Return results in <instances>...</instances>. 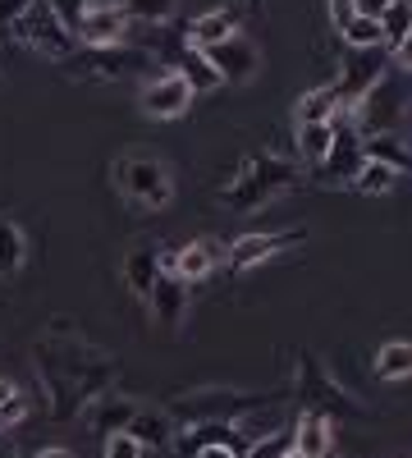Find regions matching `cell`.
<instances>
[{
  "label": "cell",
  "instance_id": "22",
  "mask_svg": "<svg viewBox=\"0 0 412 458\" xmlns=\"http://www.w3.org/2000/svg\"><path fill=\"white\" fill-rule=\"evenodd\" d=\"M362 151H366V161H381L394 174H412V147L399 133H371L362 138Z\"/></svg>",
  "mask_w": 412,
  "mask_h": 458
},
{
  "label": "cell",
  "instance_id": "31",
  "mask_svg": "<svg viewBox=\"0 0 412 458\" xmlns=\"http://www.w3.org/2000/svg\"><path fill=\"white\" fill-rule=\"evenodd\" d=\"M133 23H174V0H124Z\"/></svg>",
  "mask_w": 412,
  "mask_h": 458
},
{
  "label": "cell",
  "instance_id": "5",
  "mask_svg": "<svg viewBox=\"0 0 412 458\" xmlns=\"http://www.w3.org/2000/svg\"><path fill=\"white\" fill-rule=\"evenodd\" d=\"M110 179L124 193V202L138 211H161L174 198V174L156 151H124L115 170H110Z\"/></svg>",
  "mask_w": 412,
  "mask_h": 458
},
{
  "label": "cell",
  "instance_id": "14",
  "mask_svg": "<svg viewBox=\"0 0 412 458\" xmlns=\"http://www.w3.org/2000/svg\"><path fill=\"white\" fill-rule=\"evenodd\" d=\"M129 32H133V19L124 5H88V14L73 28L79 47H120L129 42Z\"/></svg>",
  "mask_w": 412,
  "mask_h": 458
},
{
  "label": "cell",
  "instance_id": "24",
  "mask_svg": "<svg viewBox=\"0 0 412 458\" xmlns=\"http://www.w3.org/2000/svg\"><path fill=\"white\" fill-rule=\"evenodd\" d=\"M174 73H183L193 92H215V88H220V73L211 69V60H206L198 47H183V51H179V60H174Z\"/></svg>",
  "mask_w": 412,
  "mask_h": 458
},
{
  "label": "cell",
  "instance_id": "26",
  "mask_svg": "<svg viewBox=\"0 0 412 458\" xmlns=\"http://www.w3.org/2000/svg\"><path fill=\"white\" fill-rule=\"evenodd\" d=\"M376 19H381V37H385V47L394 51L403 37L412 32V0H385V5L376 10Z\"/></svg>",
  "mask_w": 412,
  "mask_h": 458
},
{
  "label": "cell",
  "instance_id": "37",
  "mask_svg": "<svg viewBox=\"0 0 412 458\" xmlns=\"http://www.w3.org/2000/svg\"><path fill=\"white\" fill-rule=\"evenodd\" d=\"M23 5H28V0H0V42L10 37V28H14V19L23 14Z\"/></svg>",
  "mask_w": 412,
  "mask_h": 458
},
{
  "label": "cell",
  "instance_id": "7",
  "mask_svg": "<svg viewBox=\"0 0 412 458\" xmlns=\"http://www.w3.org/2000/svg\"><path fill=\"white\" fill-rule=\"evenodd\" d=\"M10 37H14V42H23L28 51L51 55L55 64H60V60H69L73 51H79V37H73V32L55 19V10L46 5V0H28L23 14H19V19H14V28H10Z\"/></svg>",
  "mask_w": 412,
  "mask_h": 458
},
{
  "label": "cell",
  "instance_id": "27",
  "mask_svg": "<svg viewBox=\"0 0 412 458\" xmlns=\"http://www.w3.org/2000/svg\"><path fill=\"white\" fill-rule=\"evenodd\" d=\"M330 133H334V120L330 124H298V161L316 170L330 151Z\"/></svg>",
  "mask_w": 412,
  "mask_h": 458
},
{
  "label": "cell",
  "instance_id": "46",
  "mask_svg": "<svg viewBox=\"0 0 412 458\" xmlns=\"http://www.w3.org/2000/svg\"><path fill=\"white\" fill-rule=\"evenodd\" d=\"M357 5H362V0H357Z\"/></svg>",
  "mask_w": 412,
  "mask_h": 458
},
{
  "label": "cell",
  "instance_id": "30",
  "mask_svg": "<svg viewBox=\"0 0 412 458\" xmlns=\"http://www.w3.org/2000/svg\"><path fill=\"white\" fill-rule=\"evenodd\" d=\"M394 183H399V174H394L390 165H381V161H366V165L357 170V179H353V188H357V193H366V198L390 193Z\"/></svg>",
  "mask_w": 412,
  "mask_h": 458
},
{
  "label": "cell",
  "instance_id": "43",
  "mask_svg": "<svg viewBox=\"0 0 412 458\" xmlns=\"http://www.w3.org/2000/svg\"><path fill=\"white\" fill-rule=\"evenodd\" d=\"M170 449H147V458H165Z\"/></svg>",
  "mask_w": 412,
  "mask_h": 458
},
{
  "label": "cell",
  "instance_id": "10",
  "mask_svg": "<svg viewBox=\"0 0 412 458\" xmlns=\"http://www.w3.org/2000/svg\"><path fill=\"white\" fill-rule=\"evenodd\" d=\"M362 165H366V151H362V133L353 129L349 110H340V114H334L330 151H325V161H321V165H316L312 174H316V179H325V183H353Z\"/></svg>",
  "mask_w": 412,
  "mask_h": 458
},
{
  "label": "cell",
  "instance_id": "29",
  "mask_svg": "<svg viewBox=\"0 0 412 458\" xmlns=\"http://www.w3.org/2000/svg\"><path fill=\"white\" fill-rule=\"evenodd\" d=\"M340 37H344V47H385V37H381V19H376V14H362V10L340 28Z\"/></svg>",
  "mask_w": 412,
  "mask_h": 458
},
{
  "label": "cell",
  "instance_id": "45",
  "mask_svg": "<svg viewBox=\"0 0 412 458\" xmlns=\"http://www.w3.org/2000/svg\"><path fill=\"white\" fill-rule=\"evenodd\" d=\"M284 458H307V454H298V449H289V454H284Z\"/></svg>",
  "mask_w": 412,
  "mask_h": 458
},
{
  "label": "cell",
  "instance_id": "34",
  "mask_svg": "<svg viewBox=\"0 0 412 458\" xmlns=\"http://www.w3.org/2000/svg\"><path fill=\"white\" fill-rule=\"evenodd\" d=\"M46 5L55 10V19L73 32V28H79V19L88 14V5H92V0H46Z\"/></svg>",
  "mask_w": 412,
  "mask_h": 458
},
{
  "label": "cell",
  "instance_id": "16",
  "mask_svg": "<svg viewBox=\"0 0 412 458\" xmlns=\"http://www.w3.org/2000/svg\"><path fill=\"white\" fill-rule=\"evenodd\" d=\"M215 261H220V248H211V239H198L189 248H174V252H161V266L170 276H179L183 284H193V280H206L215 271Z\"/></svg>",
  "mask_w": 412,
  "mask_h": 458
},
{
  "label": "cell",
  "instance_id": "17",
  "mask_svg": "<svg viewBox=\"0 0 412 458\" xmlns=\"http://www.w3.org/2000/svg\"><path fill=\"white\" fill-rule=\"evenodd\" d=\"M147 308H152V317H156L161 330H179L183 312H189V284L165 271V276L152 284V293H147Z\"/></svg>",
  "mask_w": 412,
  "mask_h": 458
},
{
  "label": "cell",
  "instance_id": "39",
  "mask_svg": "<svg viewBox=\"0 0 412 458\" xmlns=\"http://www.w3.org/2000/svg\"><path fill=\"white\" fill-rule=\"evenodd\" d=\"M193 458H239L234 449H220V445H211V449H198Z\"/></svg>",
  "mask_w": 412,
  "mask_h": 458
},
{
  "label": "cell",
  "instance_id": "11",
  "mask_svg": "<svg viewBox=\"0 0 412 458\" xmlns=\"http://www.w3.org/2000/svg\"><path fill=\"white\" fill-rule=\"evenodd\" d=\"M399 106H403V101H399V83L385 73V79L349 110V120H353V129H357L362 138H371V133H394V124H399Z\"/></svg>",
  "mask_w": 412,
  "mask_h": 458
},
{
  "label": "cell",
  "instance_id": "42",
  "mask_svg": "<svg viewBox=\"0 0 412 458\" xmlns=\"http://www.w3.org/2000/svg\"><path fill=\"white\" fill-rule=\"evenodd\" d=\"M248 10L252 14H266V0H248Z\"/></svg>",
  "mask_w": 412,
  "mask_h": 458
},
{
  "label": "cell",
  "instance_id": "13",
  "mask_svg": "<svg viewBox=\"0 0 412 458\" xmlns=\"http://www.w3.org/2000/svg\"><path fill=\"white\" fill-rule=\"evenodd\" d=\"M202 55L220 73V83H248V79H256V69H261V51H256L252 37H243V32L224 37V42H215V47H206Z\"/></svg>",
  "mask_w": 412,
  "mask_h": 458
},
{
  "label": "cell",
  "instance_id": "25",
  "mask_svg": "<svg viewBox=\"0 0 412 458\" xmlns=\"http://www.w3.org/2000/svg\"><path fill=\"white\" fill-rule=\"evenodd\" d=\"M381 380H412V339H385L376 353Z\"/></svg>",
  "mask_w": 412,
  "mask_h": 458
},
{
  "label": "cell",
  "instance_id": "8",
  "mask_svg": "<svg viewBox=\"0 0 412 458\" xmlns=\"http://www.w3.org/2000/svg\"><path fill=\"white\" fill-rule=\"evenodd\" d=\"M390 73V47H349L344 64H340V79H334V97H340V110H353L371 88Z\"/></svg>",
  "mask_w": 412,
  "mask_h": 458
},
{
  "label": "cell",
  "instance_id": "44",
  "mask_svg": "<svg viewBox=\"0 0 412 458\" xmlns=\"http://www.w3.org/2000/svg\"><path fill=\"white\" fill-rule=\"evenodd\" d=\"M0 458H14V449H5V440H0Z\"/></svg>",
  "mask_w": 412,
  "mask_h": 458
},
{
  "label": "cell",
  "instance_id": "12",
  "mask_svg": "<svg viewBox=\"0 0 412 458\" xmlns=\"http://www.w3.org/2000/svg\"><path fill=\"white\" fill-rule=\"evenodd\" d=\"M193 88H189V79L183 73H174V69H161L152 83L142 88V97H138V106H142V114L147 120H179L183 110L193 106Z\"/></svg>",
  "mask_w": 412,
  "mask_h": 458
},
{
  "label": "cell",
  "instance_id": "23",
  "mask_svg": "<svg viewBox=\"0 0 412 458\" xmlns=\"http://www.w3.org/2000/svg\"><path fill=\"white\" fill-rule=\"evenodd\" d=\"M334 114H340V97H334L330 83L303 92V97H298V106H293V120H298V124H330Z\"/></svg>",
  "mask_w": 412,
  "mask_h": 458
},
{
  "label": "cell",
  "instance_id": "19",
  "mask_svg": "<svg viewBox=\"0 0 412 458\" xmlns=\"http://www.w3.org/2000/svg\"><path fill=\"white\" fill-rule=\"evenodd\" d=\"M124 431H129L142 449H170V445H174V422H170L165 408H147V403H142Z\"/></svg>",
  "mask_w": 412,
  "mask_h": 458
},
{
  "label": "cell",
  "instance_id": "20",
  "mask_svg": "<svg viewBox=\"0 0 412 458\" xmlns=\"http://www.w3.org/2000/svg\"><path fill=\"white\" fill-rule=\"evenodd\" d=\"M161 276H165V266H161L156 248H129V257H124V284H129V293L147 298Z\"/></svg>",
  "mask_w": 412,
  "mask_h": 458
},
{
  "label": "cell",
  "instance_id": "28",
  "mask_svg": "<svg viewBox=\"0 0 412 458\" xmlns=\"http://www.w3.org/2000/svg\"><path fill=\"white\" fill-rule=\"evenodd\" d=\"M28 257V234L14 220H0V276H14Z\"/></svg>",
  "mask_w": 412,
  "mask_h": 458
},
{
  "label": "cell",
  "instance_id": "35",
  "mask_svg": "<svg viewBox=\"0 0 412 458\" xmlns=\"http://www.w3.org/2000/svg\"><path fill=\"white\" fill-rule=\"evenodd\" d=\"M23 417H28V399H23V394H10L5 403H0V431H5V427H19Z\"/></svg>",
  "mask_w": 412,
  "mask_h": 458
},
{
  "label": "cell",
  "instance_id": "36",
  "mask_svg": "<svg viewBox=\"0 0 412 458\" xmlns=\"http://www.w3.org/2000/svg\"><path fill=\"white\" fill-rule=\"evenodd\" d=\"M325 14H330L334 28H344V23L357 14V0H325Z\"/></svg>",
  "mask_w": 412,
  "mask_h": 458
},
{
  "label": "cell",
  "instance_id": "21",
  "mask_svg": "<svg viewBox=\"0 0 412 458\" xmlns=\"http://www.w3.org/2000/svg\"><path fill=\"white\" fill-rule=\"evenodd\" d=\"M142 403L138 399H124V394H101L97 403H92V431L105 440V436H115V431H124L129 422H133V412H138Z\"/></svg>",
  "mask_w": 412,
  "mask_h": 458
},
{
  "label": "cell",
  "instance_id": "47",
  "mask_svg": "<svg viewBox=\"0 0 412 458\" xmlns=\"http://www.w3.org/2000/svg\"><path fill=\"white\" fill-rule=\"evenodd\" d=\"M334 458H340V454H334Z\"/></svg>",
  "mask_w": 412,
  "mask_h": 458
},
{
  "label": "cell",
  "instance_id": "41",
  "mask_svg": "<svg viewBox=\"0 0 412 458\" xmlns=\"http://www.w3.org/2000/svg\"><path fill=\"white\" fill-rule=\"evenodd\" d=\"M10 394H19V386H14V380H5V376H0V403H5Z\"/></svg>",
  "mask_w": 412,
  "mask_h": 458
},
{
  "label": "cell",
  "instance_id": "3",
  "mask_svg": "<svg viewBox=\"0 0 412 458\" xmlns=\"http://www.w3.org/2000/svg\"><path fill=\"white\" fill-rule=\"evenodd\" d=\"M303 183V165L289 161V157H275V151H256L239 165V174L224 183L220 202L230 211H261L266 202H275L280 193H293V188Z\"/></svg>",
  "mask_w": 412,
  "mask_h": 458
},
{
  "label": "cell",
  "instance_id": "32",
  "mask_svg": "<svg viewBox=\"0 0 412 458\" xmlns=\"http://www.w3.org/2000/svg\"><path fill=\"white\" fill-rule=\"evenodd\" d=\"M289 449H293V422L289 427H275L271 436H261V440H252L248 458H284Z\"/></svg>",
  "mask_w": 412,
  "mask_h": 458
},
{
  "label": "cell",
  "instance_id": "18",
  "mask_svg": "<svg viewBox=\"0 0 412 458\" xmlns=\"http://www.w3.org/2000/svg\"><path fill=\"white\" fill-rule=\"evenodd\" d=\"M293 449L307 458H334V422L321 412H298L293 417Z\"/></svg>",
  "mask_w": 412,
  "mask_h": 458
},
{
  "label": "cell",
  "instance_id": "4",
  "mask_svg": "<svg viewBox=\"0 0 412 458\" xmlns=\"http://www.w3.org/2000/svg\"><path fill=\"white\" fill-rule=\"evenodd\" d=\"M293 403L303 412H321V417H376L357 394H349L340 380H334L316 353H298V371H293Z\"/></svg>",
  "mask_w": 412,
  "mask_h": 458
},
{
  "label": "cell",
  "instance_id": "38",
  "mask_svg": "<svg viewBox=\"0 0 412 458\" xmlns=\"http://www.w3.org/2000/svg\"><path fill=\"white\" fill-rule=\"evenodd\" d=\"M390 64H399L403 73H412V32H408L403 42H399V47L390 51Z\"/></svg>",
  "mask_w": 412,
  "mask_h": 458
},
{
  "label": "cell",
  "instance_id": "6",
  "mask_svg": "<svg viewBox=\"0 0 412 458\" xmlns=\"http://www.w3.org/2000/svg\"><path fill=\"white\" fill-rule=\"evenodd\" d=\"M147 64H152V55H147L142 47H79L69 60H60L64 73H73V79L83 83H115V79H129V73H142Z\"/></svg>",
  "mask_w": 412,
  "mask_h": 458
},
{
  "label": "cell",
  "instance_id": "15",
  "mask_svg": "<svg viewBox=\"0 0 412 458\" xmlns=\"http://www.w3.org/2000/svg\"><path fill=\"white\" fill-rule=\"evenodd\" d=\"M234 32H243V10L239 5H215V10H202L198 19L183 23V42L206 51V47L224 42V37H234Z\"/></svg>",
  "mask_w": 412,
  "mask_h": 458
},
{
  "label": "cell",
  "instance_id": "40",
  "mask_svg": "<svg viewBox=\"0 0 412 458\" xmlns=\"http://www.w3.org/2000/svg\"><path fill=\"white\" fill-rule=\"evenodd\" d=\"M37 458H73V454H69L64 445H46V449H42V454H37Z\"/></svg>",
  "mask_w": 412,
  "mask_h": 458
},
{
  "label": "cell",
  "instance_id": "2",
  "mask_svg": "<svg viewBox=\"0 0 412 458\" xmlns=\"http://www.w3.org/2000/svg\"><path fill=\"white\" fill-rule=\"evenodd\" d=\"M289 403V390H234V386H198V390H183L165 403L170 422L179 431L189 427H202V422H239L248 412H266V408H280Z\"/></svg>",
  "mask_w": 412,
  "mask_h": 458
},
{
  "label": "cell",
  "instance_id": "9",
  "mask_svg": "<svg viewBox=\"0 0 412 458\" xmlns=\"http://www.w3.org/2000/svg\"><path fill=\"white\" fill-rule=\"evenodd\" d=\"M303 243H307L303 225H293V229H252V234L230 243V252H224V271H230V276H248L252 266L271 261V257H280L289 248H303Z\"/></svg>",
  "mask_w": 412,
  "mask_h": 458
},
{
  "label": "cell",
  "instance_id": "33",
  "mask_svg": "<svg viewBox=\"0 0 412 458\" xmlns=\"http://www.w3.org/2000/svg\"><path fill=\"white\" fill-rule=\"evenodd\" d=\"M101 458H147V449L129 436V431H115V436H105V449Z\"/></svg>",
  "mask_w": 412,
  "mask_h": 458
},
{
  "label": "cell",
  "instance_id": "1",
  "mask_svg": "<svg viewBox=\"0 0 412 458\" xmlns=\"http://www.w3.org/2000/svg\"><path fill=\"white\" fill-rule=\"evenodd\" d=\"M32 367H37V380H42L51 422H69L83 408H92L115 386V371H120V362L105 349H97L88 335H79L64 321H55L32 344Z\"/></svg>",
  "mask_w": 412,
  "mask_h": 458
}]
</instances>
